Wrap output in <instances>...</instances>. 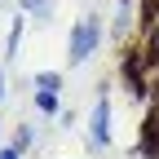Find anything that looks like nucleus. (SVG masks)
<instances>
[{"label": "nucleus", "instance_id": "9d476101", "mask_svg": "<svg viewBox=\"0 0 159 159\" xmlns=\"http://www.w3.org/2000/svg\"><path fill=\"white\" fill-rule=\"evenodd\" d=\"M119 5H128V0H119Z\"/></svg>", "mask_w": 159, "mask_h": 159}, {"label": "nucleus", "instance_id": "423d86ee", "mask_svg": "<svg viewBox=\"0 0 159 159\" xmlns=\"http://www.w3.org/2000/svg\"><path fill=\"white\" fill-rule=\"evenodd\" d=\"M13 146H18V150H27V146H31V128H18V137H13Z\"/></svg>", "mask_w": 159, "mask_h": 159}, {"label": "nucleus", "instance_id": "1a4fd4ad", "mask_svg": "<svg viewBox=\"0 0 159 159\" xmlns=\"http://www.w3.org/2000/svg\"><path fill=\"white\" fill-rule=\"evenodd\" d=\"M0 102H5V71H0Z\"/></svg>", "mask_w": 159, "mask_h": 159}, {"label": "nucleus", "instance_id": "39448f33", "mask_svg": "<svg viewBox=\"0 0 159 159\" xmlns=\"http://www.w3.org/2000/svg\"><path fill=\"white\" fill-rule=\"evenodd\" d=\"M35 89H53L57 93V89H62V75H57V71H40L35 75Z\"/></svg>", "mask_w": 159, "mask_h": 159}, {"label": "nucleus", "instance_id": "6e6552de", "mask_svg": "<svg viewBox=\"0 0 159 159\" xmlns=\"http://www.w3.org/2000/svg\"><path fill=\"white\" fill-rule=\"evenodd\" d=\"M44 5H49V0H22V9H31V13H35V9H44Z\"/></svg>", "mask_w": 159, "mask_h": 159}, {"label": "nucleus", "instance_id": "0eeeda50", "mask_svg": "<svg viewBox=\"0 0 159 159\" xmlns=\"http://www.w3.org/2000/svg\"><path fill=\"white\" fill-rule=\"evenodd\" d=\"M0 159H22V150H18V146H5V150H0Z\"/></svg>", "mask_w": 159, "mask_h": 159}, {"label": "nucleus", "instance_id": "f257e3e1", "mask_svg": "<svg viewBox=\"0 0 159 159\" xmlns=\"http://www.w3.org/2000/svg\"><path fill=\"white\" fill-rule=\"evenodd\" d=\"M97 40H102V22L89 13V18H80V22L71 27V44H66V57H71V66H80L84 57L97 53Z\"/></svg>", "mask_w": 159, "mask_h": 159}, {"label": "nucleus", "instance_id": "20e7f679", "mask_svg": "<svg viewBox=\"0 0 159 159\" xmlns=\"http://www.w3.org/2000/svg\"><path fill=\"white\" fill-rule=\"evenodd\" d=\"M137 22H142L146 31L159 27V0H142V9H137Z\"/></svg>", "mask_w": 159, "mask_h": 159}, {"label": "nucleus", "instance_id": "7ed1b4c3", "mask_svg": "<svg viewBox=\"0 0 159 159\" xmlns=\"http://www.w3.org/2000/svg\"><path fill=\"white\" fill-rule=\"evenodd\" d=\"M57 106H62V102H57L53 89H35V111L40 115H57Z\"/></svg>", "mask_w": 159, "mask_h": 159}, {"label": "nucleus", "instance_id": "f03ea898", "mask_svg": "<svg viewBox=\"0 0 159 159\" xmlns=\"http://www.w3.org/2000/svg\"><path fill=\"white\" fill-rule=\"evenodd\" d=\"M89 137H93V146H111V97H106V93L97 97V106H93Z\"/></svg>", "mask_w": 159, "mask_h": 159}]
</instances>
